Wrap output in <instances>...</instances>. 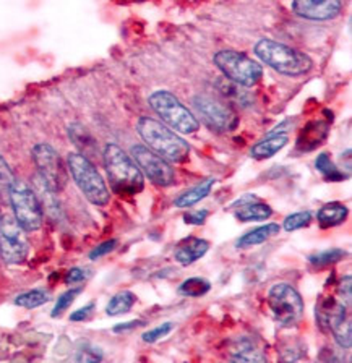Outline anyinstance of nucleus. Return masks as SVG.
I'll use <instances>...</instances> for the list:
<instances>
[{
    "instance_id": "34",
    "label": "nucleus",
    "mask_w": 352,
    "mask_h": 363,
    "mask_svg": "<svg viewBox=\"0 0 352 363\" xmlns=\"http://www.w3.org/2000/svg\"><path fill=\"white\" fill-rule=\"evenodd\" d=\"M116 245H117V240H107V242H104V243H101V245H98L96 247L93 252L89 253V258L91 259H98V258H101V257H104V255H107V253H111L114 248H116Z\"/></svg>"
},
{
    "instance_id": "4",
    "label": "nucleus",
    "mask_w": 352,
    "mask_h": 363,
    "mask_svg": "<svg viewBox=\"0 0 352 363\" xmlns=\"http://www.w3.org/2000/svg\"><path fill=\"white\" fill-rule=\"evenodd\" d=\"M67 166L70 170L73 180L84 196L96 204V206H106L109 203V190L106 182L102 180L94 164L79 152H70L67 157Z\"/></svg>"
},
{
    "instance_id": "21",
    "label": "nucleus",
    "mask_w": 352,
    "mask_h": 363,
    "mask_svg": "<svg viewBox=\"0 0 352 363\" xmlns=\"http://www.w3.org/2000/svg\"><path fill=\"white\" fill-rule=\"evenodd\" d=\"M280 234V225L277 224H266V225H261L258 229H253L250 230L248 234L242 235L238 238L237 242V247L238 248H248V247H255V245H260V243H263L271 238L273 235Z\"/></svg>"
},
{
    "instance_id": "16",
    "label": "nucleus",
    "mask_w": 352,
    "mask_h": 363,
    "mask_svg": "<svg viewBox=\"0 0 352 363\" xmlns=\"http://www.w3.org/2000/svg\"><path fill=\"white\" fill-rule=\"evenodd\" d=\"M232 360L236 362H265L266 355L261 350L258 340L250 336L237 337L232 344Z\"/></svg>"
},
{
    "instance_id": "19",
    "label": "nucleus",
    "mask_w": 352,
    "mask_h": 363,
    "mask_svg": "<svg viewBox=\"0 0 352 363\" xmlns=\"http://www.w3.org/2000/svg\"><path fill=\"white\" fill-rule=\"evenodd\" d=\"M33 190L36 193L39 203H41V208H44L50 216H55L59 213V201L55 198V191L45 184L39 174L34 175L33 179Z\"/></svg>"
},
{
    "instance_id": "3",
    "label": "nucleus",
    "mask_w": 352,
    "mask_h": 363,
    "mask_svg": "<svg viewBox=\"0 0 352 363\" xmlns=\"http://www.w3.org/2000/svg\"><path fill=\"white\" fill-rule=\"evenodd\" d=\"M255 55L273 70L287 77L305 75L312 68V59L307 54L289 45L273 41V39H260L255 44Z\"/></svg>"
},
{
    "instance_id": "23",
    "label": "nucleus",
    "mask_w": 352,
    "mask_h": 363,
    "mask_svg": "<svg viewBox=\"0 0 352 363\" xmlns=\"http://www.w3.org/2000/svg\"><path fill=\"white\" fill-rule=\"evenodd\" d=\"M214 179H207L203 180L202 184H198L197 186H193L192 190L182 193V195L174 201V204L177 208H190L193 204H197L198 201H202L203 198H207L211 191L213 185H214Z\"/></svg>"
},
{
    "instance_id": "9",
    "label": "nucleus",
    "mask_w": 352,
    "mask_h": 363,
    "mask_svg": "<svg viewBox=\"0 0 352 363\" xmlns=\"http://www.w3.org/2000/svg\"><path fill=\"white\" fill-rule=\"evenodd\" d=\"M268 306L275 320L282 326H294L304 315V302L300 294L289 284H275L268 292Z\"/></svg>"
},
{
    "instance_id": "1",
    "label": "nucleus",
    "mask_w": 352,
    "mask_h": 363,
    "mask_svg": "<svg viewBox=\"0 0 352 363\" xmlns=\"http://www.w3.org/2000/svg\"><path fill=\"white\" fill-rule=\"evenodd\" d=\"M104 166L112 190L117 195H136L143 190V174L136 166L132 156H128L121 146L109 143L104 147Z\"/></svg>"
},
{
    "instance_id": "31",
    "label": "nucleus",
    "mask_w": 352,
    "mask_h": 363,
    "mask_svg": "<svg viewBox=\"0 0 352 363\" xmlns=\"http://www.w3.org/2000/svg\"><path fill=\"white\" fill-rule=\"evenodd\" d=\"M310 220H312V214L309 211L294 213L284 219V229H286L287 232L302 229V227H307L310 224Z\"/></svg>"
},
{
    "instance_id": "10",
    "label": "nucleus",
    "mask_w": 352,
    "mask_h": 363,
    "mask_svg": "<svg viewBox=\"0 0 352 363\" xmlns=\"http://www.w3.org/2000/svg\"><path fill=\"white\" fill-rule=\"evenodd\" d=\"M30 253V243L25 229L16 223L13 216L0 218V257L9 264H18Z\"/></svg>"
},
{
    "instance_id": "38",
    "label": "nucleus",
    "mask_w": 352,
    "mask_h": 363,
    "mask_svg": "<svg viewBox=\"0 0 352 363\" xmlns=\"http://www.w3.org/2000/svg\"><path fill=\"white\" fill-rule=\"evenodd\" d=\"M84 279H87V271L82 269V268H72L65 276L67 284H78V282H82Z\"/></svg>"
},
{
    "instance_id": "27",
    "label": "nucleus",
    "mask_w": 352,
    "mask_h": 363,
    "mask_svg": "<svg viewBox=\"0 0 352 363\" xmlns=\"http://www.w3.org/2000/svg\"><path fill=\"white\" fill-rule=\"evenodd\" d=\"M48 302H49V294L45 291H41V289H34V291L21 294L15 298V303L18 306H23V308H38V306H41Z\"/></svg>"
},
{
    "instance_id": "33",
    "label": "nucleus",
    "mask_w": 352,
    "mask_h": 363,
    "mask_svg": "<svg viewBox=\"0 0 352 363\" xmlns=\"http://www.w3.org/2000/svg\"><path fill=\"white\" fill-rule=\"evenodd\" d=\"M101 359H102V354L99 352V349L89 347V345L83 347L77 355V360H79V362H98Z\"/></svg>"
},
{
    "instance_id": "15",
    "label": "nucleus",
    "mask_w": 352,
    "mask_h": 363,
    "mask_svg": "<svg viewBox=\"0 0 352 363\" xmlns=\"http://www.w3.org/2000/svg\"><path fill=\"white\" fill-rule=\"evenodd\" d=\"M208 242L203 240V238H197V237H189L185 240H182L177 248L174 252V258L177 263L180 264H192L195 263L197 259H200L204 257V253L208 252Z\"/></svg>"
},
{
    "instance_id": "36",
    "label": "nucleus",
    "mask_w": 352,
    "mask_h": 363,
    "mask_svg": "<svg viewBox=\"0 0 352 363\" xmlns=\"http://www.w3.org/2000/svg\"><path fill=\"white\" fill-rule=\"evenodd\" d=\"M207 218H208L207 209H203V211H192V213L184 216L185 223L192 224V225H202L204 220H207Z\"/></svg>"
},
{
    "instance_id": "20",
    "label": "nucleus",
    "mask_w": 352,
    "mask_h": 363,
    "mask_svg": "<svg viewBox=\"0 0 352 363\" xmlns=\"http://www.w3.org/2000/svg\"><path fill=\"white\" fill-rule=\"evenodd\" d=\"M287 141H289L287 135H284V133L270 135L268 138L260 141V143H257L252 147V157H255V159L273 157L277 151L282 150V147L287 145Z\"/></svg>"
},
{
    "instance_id": "39",
    "label": "nucleus",
    "mask_w": 352,
    "mask_h": 363,
    "mask_svg": "<svg viewBox=\"0 0 352 363\" xmlns=\"http://www.w3.org/2000/svg\"><path fill=\"white\" fill-rule=\"evenodd\" d=\"M141 325H145L143 321L140 320H135V321H128V323H122V325H117L114 328V333H125V331H130V329H135Z\"/></svg>"
},
{
    "instance_id": "5",
    "label": "nucleus",
    "mask_w": 352,
    "mask_h": 363,
    "mask_svg": "<svg viewBox=\"0 0 352 363\" xmlns=\"http://www.w3.org/2000/svg\"><path fill=\"white\" fill-rule=\"evenodd\" d=\"M148 102H150L151 109L175 132L195 133L200 128V122L197 121V117L169 91H155L148 98Z\"/></svg>"
},
{
    "instance_id": "22",
    "label": "nucleus",
    "mask_w": 352,
    "mask_h": 363,
    "mask_svg": "<svg viewBox=\"0 0 352 363\" xmlns=\"http://www.w3.org/2000/svg\"><path fill=\"white\" fill-rule=\"evenodd\" d=\"M348 218V208L341 203H328L317 214L318 223L323 227H334L343 224Z\"/></svg>"
},
{
    "instance_id": "6",
    "label": "nucleus",
    "mask_w": 352,
    "mask_h": 363,
    "mask_svg": "<svg viewBox=\"0 0 352 363\" xmlns=\"http://www.w3.org/2000/svg\"><path fill=\"white\" fill-rule=\"evenodd\" d=\"M213 62L224 78L241 84V86H253L263 77V67L237 50H219L214 54Z\"/></svg>"
},
{
    "instance_id": "13",
    "label": "nucleus",
    "mask_w": 352,
    "mask_h": 363,
    "mask_svg": "<svg viewBox=\"0 0 352 363\" xmlns=\"http://www.w3.org/2000/svg\"><path fill=\"white\" fill-rule=\"evenodd\" d=\"M193 106L203 117V121L216 132H232L237 127V117L234 111L229 106H226L224 102L211 98V96H195Z\"/></svg>"
},
{
    "instance_id": "18",
    "label": "nucleus",
    "mask_w": 352,
    "mask_h": 363,
    "mask_svg": "<svg viewBox=\"0 0 352 363\" xmlns=\"http://www.w3.org/2000/svg\"><path fill=\"white\" fill-rule=\"evenodd\" d=\"M68 136L73 141L79 150V155H83L84 157H89L96 155L98 147H96V140L91 136V133L88 132L87 127H83L82 123H72L68 127Z\"/></svg>"
},
{
    "instance_id": "25",
    "label": "nucleus",
    "mask_w": 352,
    "mask_h": 363,
    "mask_svg": "<svg viewBox=\"0 0 352 363\" xmlns=\"http://www.w3.org/2000/svg\"><path fill=\"white\" fill-rule=\"evenodd\" d=\"M209 289H211V284L207 279H202V277H190L180 284L179 292L185 297H202V295L207 294Z\"/></svg>"
},
{
    "instance_id": "26",
    "label": "nucleus",
    "mask_w": 352,
    "mask_h": 363,
    "mask_svg": "<svg viewBox=\"0 0 352 363\" xmlns=\"http://www.w3.org/2000/svg\"><path fill=\"white\" fill-rule=\"evenodd\" d=\"M315 166H317L318 172H320L323 177H325L329 182H339V180H343L346 177V175L341 172V170L336 166H334L333 161L329 159L326 152H323V155L317 157Z\"/></svg>"
},
{
    "instance_id": "7",
    "label": "nucleus",
    "mask_w": 352,
    "mask_h": 363,
    "mask_svg": "<svg viewBox=\"0 0 352 363\" xmlns=\"http://www.w3.org/2000/svg\"><path fill=\"white\" fill-rule=\"evenodd\" d=\"M317 321L323 331L333 333L339 347L351 349L352 334L351 320L346 313V305L333 297H325L317 305Z\"/></svg>"
},
{
    "instance_id": "24",
    "label": "nucleus",
    "mask_w": 352,
    "mask_h": 363,
    "mask_svg": "<svg viewBox=\"0 0 352 363\" xmlns=\"http://www.w3.org/2000/svg\"><path fill=\"white\" fill-rule=\"evenodd\" d=\"M135 302H136V295L133 292H128V291L119 292L114 295V297L111 298V302L107 303L106 313L109 316L127 313V311H130V308L135 305Z\"/></svg>"
},
{
    "instance_id": "17",
    "label": "nucleus",
    "mask_w": 352,
    "mask_h": 363,
    "mask_svg": "<svg viewBox=\"0 0 352 363\" xmlns=\"http://www.w3.org/2000/svg\"><path fill=\"white\" fill-rule=\"evenodd\" d=\"M238 203H241V208L236 211V218L238 220H243V223L270 219L273 214V209L268 206V204L260 203V201H252V196L243 198V200Z\"/></svg>"
},
{
    "instance_id": "8",
    "label": "nucleus",
    "mask_w": 352,
    "mask_h": 363,
    "mask_svg": "<svg viewBox=\"0 0 352 363\" xmlns=\"http://www.w3.org/2000/svg\"><path fill=\"white\" fill-rule=\"evenodd\" d=\"M9 200L13 208V218L25 232L38 230L41 227L43 208L33 189L20 180H15L9 193Z\"/></svg>"
},
{
    "instance_id": "28",
    "label": "nucleus",
    "mask_w": 352,
    "mask_h": 363,
    "mask_svg": "<svg viewBox=\"0 0 352 363\" xmlns=\"http://www.w3.org/2000/svg\"><path fill=\"white\" fill-rule=\"evenodd\" d=\"M346 255H348V253H346L344 250H341V248H329V250H325V252L312 255L309 259H310V263L315 264V266H326V264L336 263V261L343 259Z\"/></svg>"
},
{
    "instance_id": "30",
    "label": "nucleus",
    "mask_w": 352,
    "mask_h": 363,
    "mask_svg": "<svg viewBox=\"0 0 352 363\" xmlns=\"http://www.w3.org/2000/svg\"><path fill=\"white\" fill-rule=\"evenodd\" d=\"M82 294V287H77V289H72V291H67L65 294H62L59 298H57V302H55V306H54V310H53V315L54 318H57V316H60L62 313H64V311L68 308V306H70L73 302H75V298L78 297V295Z\"/></svg>"
},
{
    "instance_id": "2",
    "label": "nucleus",
    "mask_w": 352,
    "mask_h": 363,
    "mask_svg": "<svg viewBox=\"0 0 352 363\" xmlns=\"http://www.w3.org/2000/svg\"><path fill=\"white\" fill-rule=\"evenodd\" d=\"M136 130L151 151L170 162H184L190 155V146L184 138L169 130L166 125L151 117H141Z\"/></svg>"
},
{
    "instance_id": "11",
    "label": "nucleus",
    "mask_w": 352,
    "mask_h": 363,
    "mask_svg": "<svg viewBox=\"0 0 352 363\" xmlns=\"http://www.w3.org/2000/svg\"><path fill=\"white\" fill-rule=\"evenodd\" d=\"M33 159L38 167V174L44 179L55 193L64 189L67 182V170L62 164V159L53 146L39 143L33 147Z\"/></svg>"
},
{
    "instance_id": "14",
    "label": "nucleus",
    "mask_w": 352,
    "mask_h": 363,
    "mask_svg": "<svg viewBox=\"0 0 352 363\" xmlns=\"http://www.w3.org/2000/svg\"><path fill=\"white\" fill-rule=\"evenodd\" d=\"M292 11L300 18L325 21L333 20L341 13V0H292Z\"/></svg>"
},
{
    "instance_id": "37",
    "label": "nucleus",
    "mask_w": 352,
    "mask_h": 363,
    "mask_svg": "<svg viewBox=\"0 0 352 363\" xmlns=\"http://www.w3.org/2000/svg\"><path fill=\"white\" fill-rule=\"evenodd\" d=\"M94 310V303H88L82 306V308H78L77 311H73V313L70 315V320L72 321H84L88 320V318L91 316V313H93Z\"/></svg>"
},
{
    "instance_id": "35",
    "label": "nucleus",
    "mask_w": 352,
    "mask_h": 363,
    "mask_svg": "<svg viewBox=\"0 0 352 363\" xmlns=\"http://www.w3.org/2000/svg\"><path fill=\"white\" fill-rule=\"evenodd\" d=\"M351 289H352V286H351V276L343 277V281H341L338 291H339V295H341V300H343V303L346 306L351 305V298H352Z\"/></svg>"
},
{
    "instance_id": "29",
    "label": "nucleus",
    "mask_w": 352,
    "mask_h": 363,
    "mask_svg": "<svg viewBox=\"0 0 352 363\" xmlns=\"http://www.w3.org/2000/svg\"><path fill=\"white\" fill-rule=\"evenodd\" d=\"M15 180L16 179H15L13 172H11L9 162L5 161L2 156H0V198L2 196L9 198L10 189H11V185H13Z\"/></svg>"
},
{
    "instance_id": "32",
    "label": "nucleus",
    "mask_w": 352,
    "mask_h": 363,
    "mask_svg": "<svg viewBox=\"0 0 352 363\" xmlns=\"http://www.w3.org/2000/svg\"><path fill=\"white\" fill-rule=\"evenodd\" d=\"M172 329H174L172 323H164V325H159L158 328H153L148 333H145L143 334V340H145V342L153 344V342H156V340H159L161 337L167 336V334L172 331Z\"/></svg>"
},
{
    "instance_id": "12",
    "label": "nucleus",
    "mask_w": 352,
    "mask_h": 363,
    "mask_svg": "<svg viewBox=\"0 0 352 363\" xmlns=\"http://www.w3.org/2000/svg\"><path fill=\"white\" fill-rule=\"evenodd\" d=\"M132 157L136 162V166L140 167L141 174H145L153 184L161 186H169L174 184L175 174L172 167H170L169 161L156 155L150 147L143 145L132 146Z\"/></svg>"
}]
</instances>
